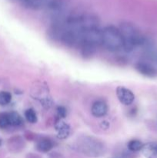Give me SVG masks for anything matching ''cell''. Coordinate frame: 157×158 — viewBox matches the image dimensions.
<instances>
[{"label": "cell", "mask_w": 157, "mask_h": 158, "mask_svg": "<svg viewBox=\"0 0 157 158\" xmlns=\"http://www.w3.org/2000/svg\"><path fill=\"white\" fill-rule=\"evenodd\" d=\"M119 30L123 38V49L126 52H131L139 45L143 43V35L137 29L136 26L132 23H121Z\"/></svg>", "instance_id": "cell-1"}, {"label": "cell", "mask_w": 157, "mask_h": 158, "mask_svg": "<svg viewBox=\"0 0 157 158\" xmlns=\"http://www.w3.org/2000/svg\"><path fill=\"white\" fill-rule=\"evenodd\" d=\"M77 149L82 154L89 157H99L104 155L106 151L104 143L89 136H85L78 139Z\"/></svg>", "instance_id": "cell-2"}, {"label": "cell", "mask_w": 157, "mask_h": 158, "mask_svg": "<svg viewBox=\"0 0 157 158\" xmlns=\"http://www.w3.org/2000/svg\"><path fill=\"white\" fill-rule=\"evenodd\" d=\"M102 45L110 52L120 50L123 43L119 29L114 26H107L102 29Z\"/></svg>", "instance_id": "cell-3"}, {"label": "cell", "mask_w": 157, "mask_h": 158, "mask_svg": "<svg viewBox=\"0 0 157 158\" xmlns=\"http://www.w3.org/2000/svg\"><path fill=\"white\" fill-rule=\"evenodd\" d=\"M116 96L122 104L129 106L135 100V95L129 89L119 86L116 88Z\"/></svg>", "instance_id": "cell-4"}, {"label": "cell", "mask_w": 157, "mask_h": 158, "mask_svg": "<svg viewBox=\"0 0 157 158\" xmlns=\"http://www.w3.org/2000/svg\"><path fill=\"white\" fill-rule=\"evenodd\" d=\"M135 69L142 75L147 77H155L157 75V70L150 63L139 62L135 66Z\"/></svg>", "instance_id": "cell-5"}, {"label": "cell", "mask_w": 157, "mask_h": 158, "mask_svg": "<svg viewBox=\"0 0 157 158\" xmlns=\"http://www.w3.org/2000/svg\"><path fill=\"white\" fill-rule=\"evenodd\" d=\"M92 114L95 117H103L107 114L108 106L103 100H97L92 104L91 108Z\"/></svg>", "instance_id": "cell-6"}, {"label": "cell", "mask_w": 157, "mask_h": 158, "mask_svg": "<svg viewBox=\"0 0 157 158\" xmlns=\"http://www.w3.org/2000/svg\"><path fill=\"white\" fill-rule=\"evenodd\" d=\"M54 143L51 139L48 137H42L35 144V149L41 153H48L53 148Z\"/></svg>", "instance_id": "cell-7"}, {"label": "cell", "mask_w": 157, "mask_h": 158, "mask_svg": "<svg viewBox=\"0 0 157 158\" xmlns=\"http://www.w3.org/2000/svg\"><path fill=\"white\" fill-rule=\"evenodd\" d=\"M142 153L146 158H157V142H149L143 144Z\"/></svg>", "instance_id": "cell-8"}, {"label": "cell", "mask_w": 157, "mask_h": 158, "mask_svg": "<svg viewBox=\"0 0 157 158\" xmlns=\"http://www.w3.org/2000/svg\"><path fill=\"white\" fill-rule=\"evenodd\" d=\"M57 132V137L61 140L66 139L70 134V127L65 122L59 120L55 125Z\"/></svg>", "instance_id": "cell-9"}, {"label": "cell", "mask_w": 157, "mask_h": 158, "mask_svg": "<svg viewBox=\"0 0 157 158\" xmlns=\"http://www.w3.org/2000/svg\"><path fill=\"white\" fill-rule=\"evenodd\" d=\"M7 114L9 126L19 127L23 123L22 118L17 112L12 111V112L7 113Z\"/></svg>", "instance_id": "cell-10"}, {"label": "cell", "mask_w": 157, "mask_h": 158, "mask_svg": "<svg viewBox=\"0 0 157 158\" xmlns=\"http://www.w3.org/2000/svg\"><path fill=\"white\" fill-rule=\"evenodd\" d=\"M9 147L11 151L13 152H18L22 148H24V143L23 140L19 137H12L9 141Z\"/></svg>", "instance_id": "cell-11"}, {"label": "cell", "mask_w": 157, "mask_h": 158, "mask_svg": "<svg viewBox=\"0 0 157 158\" xmlns=\"http://www.w3.org/2000/svg\"><path fill=\"white\" fill-rule=\"evenodd\" d=\"M23 6L31 9H38L46 4L48 0H18Z\"/></svg>", "instance_id": "cell-12"}, {"label": "cell", "mask_w": 157, "mask_h": 158, "mask_svg": "<svg viewBox=\"0 0 157 158\" xmlns=\"http://www.w3.org/2000/svg\"><path fill=\"white\" fill-rule=\"evenodd\" d=\"M143 147V143L139 140H135V139L129 140L127 143L128 150L132 153H135L142 151Z\"/></svg>", "instance_id": "cell-13"}, {"label": "cell", "mask_w": 157, "mask_h": 158, "mask_svg": "<svg viewBox=\"0 0 157 158\" xmlns=\"http://www.w3.org/2000/svg\"><path fill=\"white\" fill-rule=\"evenodd\" d=\"M25 117L26 120L30 123H35L37 122L36 113L32 108H29L25 111Z\"/></svg>", "instance_id": "cell-14"}, {"label": "cell", "mask_w": 157, "mask_h": 158, "mask_svg": "<svg viewBox=\"0 0 157 158\" xmlns=\"http://www.w3.org/2000/svg\"><path fill=\"white\" fill-rule=\"evenodd\" d=\"M12 100V94L7 91H0V106H6Z\"/></svg>", "instance_id": "cell-15"}, {"label": "cell", "mask_w": 157, "mask_h": 158, "mask_svg": "<svg viewBox=\"0 0 157 158\" xmlns=\"http://www.w3.org/2000/svg\"><path fill=\"white\" fill-rule=\"evenodd\" d=\"M9 126L7 113H0V128L5 129V128H7Z\"/></svg>", "instance_id": "cell-16"}, {"label": "cell", "mask_w": 157, "mask_h": 158, "mask_svg": "<svg viewBox=\"0 0 157 158\" xmlns=\"http://www.w3.org/2000/svg\"><path fill=\"white\" fill-rule=\"evenodd\" d=\"M57 115L59 118H65L67 114V110H66V107L62 106H59L57 107Z\"/></svg>", "instance_id": "cell-17"}, {"label": "cell", "mask_w": 157, "mask_h": 158, "mask_svg": "<svg viewBox=\"0 0 157 158\" xmlns=\"http://www.w3.org/2000/svg\"><path fill=\"white\" fill-rule=\"evenodd\" d=\"M100 127H101V128H103V129L107 130L108 128L109 127V123L107 121V120H104V121H103L101 123Z\"/></svg>", "instance_id": "cell-18"}]
</instances>
